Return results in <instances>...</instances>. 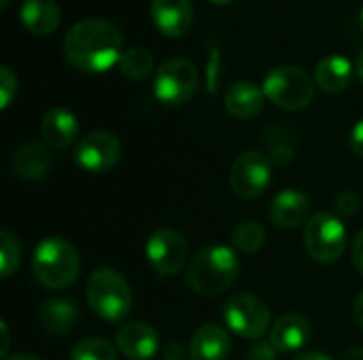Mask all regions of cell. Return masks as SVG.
<instances>
[{"label": "cell", "instance_id": "7", "mask_svg": "<svg viewBox=\"0 0 363 360\" xmlns=\"http://www.w3.org/2000/svg\"><path fill=\"white\" fill-rule=\"evenodd\" d=\"M198 87V70L185 57H170L157 70L153 79V93L166 106L185 104Z\"/></svg>", "mask_w": 363, "mask_h": 360}, {"label": "cell", "instance_id": "37", "mask_svg": "<svg viewBox=\"0 0 363 360\" xmlns=\"http://www.w3.org/2000/svg\"><path fill=\"white\" fill-rule=\"evenodd\" d=\"M294 360H332L328 354H323V352H304V354H300V356H296Z\"/></svg>", "mask_w": 363, "mask_h": 360}, {"label": "cell", "instance_id": "30", "mask_svg": "<svg viewBox=\"0 0 363 360\" xmlns=\"http://www.w3.org/2000/svg\"><path fill=\"white\" fill-rule=\"evenodd\" d=\"M349 144H351V151H353L355 155L363 157V119H359V121L353 125V132H351Z\"/></svg>", "mask_w": 363, "mask_h": 360}, {"label": "cell", "instance_id": "2", "mask_svg": "<svg viewBox=\"0 0 363 360\" xmlns=\"http://www.w3.org/2000/svg\"><path fill=\"white\" fill-rule=\"evenodd\" d=\"M238 272L240 263L232 248L208 246L191 259L187 267V282L198 295L215 297L236 282Z\"/></svg>", "mask_w": 363, "mask_h": 360}, {"label": "cell", "instance_id": "39", "mask_svg": "<svg viewBox=\"0 0 363 360\" xmlns=\"http://www.w3.org/2000/svg\"><path fill=\"white\" fill-rule=\"evenodd\" d=\"M357 76H359V81L363 83V47L362 51L357 53Z\"/></svg>", "mask_w": 363, "mask_h": 360}, {"label": "cell", "instance_id": "16", "mask_svg": "<svg viewBox=\"0 0 363 360\" xmlns=\"http://www.w3.org/2000/svg\"><path fill=\"white\" fill-rule=\"evenodd\" d=\"M311 210V199L296 189H285L281 191L270 206V221L281 227V229H294L298 225H302L308 216Z\"/></svg>", "mask_w": 363, "mask_h": 360}, {"label": "cell", "instance_id": "17", "mask_svg": "<svg viewBox=\"0 0 363 360\" xmlns=\"http://www.w3.org/2000/svg\"><path fill=\"white\" fill-rule=\"evenodd\" d=\"M51 166H53L51 151H49L43 142H36V140L23 142V144L13 153V159H11L13 172H15L19 178H26V180L43 178V176L49 172Z\"/></svg>", "mask_w": 363, "mask_h": 360}, {"label": "cell", "instance_id": "23", "mask_svg": "<svg viewBox=\"0 0 363 360\" xmlns=\"http://www.w3.org/2000/svg\"><path fill=\"white\" fill-rule=\"evenodd\" d=\"M155 59L145 47H130L123 49L119 59V70L130 81H145L153 74Z\"/></svg>", "mask_w": 363, "mask_h": 360}, {"label": "cell", "instance_id": "34", "mask_svg": "<svg viewBox=\"0 0 363 360\" xmlns=\"http://www.w3.org/2000/svg\"><path fill=\"white\" fill-rule=\"evenodd\" d=\"M183 359V346L179 344H168L164 350V360H181Z\"/></svg>", "mask_w": 363, "mask_h": 360}, {"label": "cell", "instance_id": "43", "mask_svg": "<svg viewBox=\"0 0 363 360\" xmlns=\"http://www.w3.org/2000/svg\"><path fill=\"white\" fill-rule=\"evenodd\" d=\"M359 23H362V28H363V8H362V15H359Z\"/></svg>", "mask_w": 363, "mask_h": 360}, {"label": "cell", "instance_id": "9", "mask_svg": "<svg viewBox=\"0 0 363 360\" xmlns=\"http://www.w3.org/2000/svg\"><path fill=\"white\" fill-rule=\"evenodd\" d=\"M189 246L181 231L164 227L151 233L147 242V261L160 278L177 276L187 263Z\"/></svg>", "mask_w": 363, "mask_h": 360}, {"label": "cell", "instance_id": "8", "mask_svg": "<svg viewBox=\"0 0 363 360\" xmlns=\"http://www.w3.org/2000/svg\"><path fill=\"white\" fill-rule=\"evenodd\" d=\"M223 320L236 335L257 342L270 329V308L255 295H234L223 306Z\"/></svg>", "mask_w": 363, "mask_h": 360}, {"label": "cell", "instance_id": "24", "mask_svg": "<svg viewBox=\"0 0 363 360\" xmlns=\"http://www.w3.org/2000/svg\"><path fill=\"white\" fill-rule=\"evenodd\" d=\"M264 242H266V229L255 221H242L232 229V244L236 250L245 255L257 252L264 246Z\"/></svg>", "mask_w": 363, "mask_h": 360}, {"label": "cell", "instance_id": "15", "mask_svg": "<svg viewBox=\"0 0 363 360\" xmlns=\"http://www.w3.org/2000/svg\"><path fill=\"white\" fill-rule=\"evenodd\" d=\"M232 350L230 335L219 325H202L189 342V360H225Z\"/></svg>", "mask_w": 363, "mask_h": 360}, {"label": "cell", "instance_id": "40", "mask_svg": "<svg viewBox=\"0 0 363 360\" xmlns=\"http://www.w3.org/2000/svg\"><path fill=\"white\" fill-rule=\"evenodd\" d=\"M4 360H40L36 356H30V354H15V356H6Z\"/></svg>", "mask_w": 363, "mask_h": 360}, {"label": "cell", "instance_id": "1", "mask_svg": "<svg viewBox=\"0 0 363 360\" xmlns=\"http://www.w3.org/2000/svg\"><path fill=\"white\" fill-rule=\"evenodd\" d=\"M123 36L106 19H81L64 36V57L83 72H106L119 64Z\"/></svg>", "mask_w": 363, "mask_h": 360}, {"label": "cell", "instance_id": "19", "mask_svg": "<svg viewBox=\"0 0 363 360\" xmlns=\"http://www.w3.org/2000/svg\"><path fill=\"white\" fill-rule=\"evenodd\" d=\"M264 100V89H259L255 83L238 81L225 93V108L236 119H253L262 112Z\"/></svg>", "mask_w": 363, "mask_h": 360}, {"label": "cell", "instance_id": "32", "mask_svg": "<svg viewBox=\"0 0 363 360\" xmlns=\"http://www.w3.org/2000/svg\"><path fill=\"white\" fill-rule=\"evenodd\" d=\"M270 159L274 163H279V166H285V163H289L294 159V151L289 146H285V144H277V146H272Z\"/></svg>", "mask_w": 363, "mask_h": 360}, {"label": "cell", "instance_id": "6", "mask_svg": "<svg viewBox=\"0 0 363 360\" xmlns=\"http://www.w3.org/2000/svg\"><path fill=\"white\" fill-rule=\"evenodd\" d=\"M306 252L319 263H334L347 248V229L336 214L319 212L306 221L304 227Z\"/></svg>", "mask_w": 363, "mask_h": 360}, {"label": "cell", "instance_id": "12", "mask_svg": "<svg viewBox=\"0 0 363 360\" xmlns=\"http://www.w3.org/2000/svg\"><path fill=\"white\" fill-rule=\"evenodd\" d=\"M117 348L119 352L130 360H149L155 356L157 348H160V335L157 331L143 323H128L117 331Z\"/></svg>", "mask_w": 363, "mask_h": 360}, {"label": "cell", "instance_id": "25", "mask_svg": "<svg viewBox=\"0 0 363 360\" xmlns=\"http://www.w3.org/2000/svg\"><path fill=\"white\" fill-rule=\"evenodd\" d=\"M70 360H117V350L102 337H87L72 348Z\"/></svg>", "mask_w": 363, "mask_h": 360}, {"label": "cell", "instance_id": "35", "mask_svg": "<svg viewBox=\"0 0 363 360\" xmlns=\"http://www.w3.org/2000/svg\"><path fill=\"white\" fill-rule=\"evenodd\" d=\"M353 316H355V323L357 327L363 331V291L357 295L355 299V308H353Z\"/></svg>", "mask_w": 363, "mask_h": 360}, {"label": "cell", "instance_id": "18", "mask_svg": "<svg viewBox=\"0 0 363 360\" xmlns=\"http://www.w3.org/2000/svg\"><path fill=\"white\" fill-rule=\"evenodd\" d=\"M40 134L53 149H68L79 136V121L66 108H51L40 121Z\"/></svg>", "mask_w": 363, "mask_h": 360}, {"label": "cell", "instance_id": "14", "mask_svg": "<svg viewBox=\"0 0 363 360\" xmlns=\"http://www.w3.org/2000/svg\"><path fill=\"white\" fill-rule=\"evenodd\" d=\"M311 323L300 314H283L274 320L270 329V344L279 350V354H289L302 350L311 339Z\"/></svg>", "mask_w": 363, "mask_h": 360}, {"label": "cell", "instance_id": "10", "mask_svg": "<svg viewBox=\"0 0 363 360\" xmlns=\"http://www.w3.org/2000/svg\"><path fill=\"white\" fill-rule=\"evenodd\" d=\"M272 180V166L270 159L259 151L242 153L230 170V185L232 191L242 199L259 197Z\"/></svg>", "mask_w": 363, "mask_h": 360}, {"label": "cell", "instance_id": "28", "mask_svg": "<svg viewBox=\"0 0 363 360\" xmlns=\"http://www.w3.org/2000/svg\"><path fill=\"white\" fill-rule=\"evenodd\" d=\"M359 204H362V199H359V195L353 193V191H342V193L334 199V208H336V212H338L340 216H353V214H357V212H359Z\"/></svg>", "mask_w": 363, "mask_h": 360}, {"label": "cell", "instance_id": "31", "mask_svg": "<svg viewBox=\"0 0 363 360\" xmlns=\"http://www.w3.org/2000/svg\"><path fill=\"white\" fill-rule=\"evenodd\" d=\"M351 257H353V265L355 269L363 276V229L355 236L353 246H351Z\"/></svg>", "mask_w": 363, "mask_h": 360}, {"label": "cell", "instance_id": "41", "mask_svg": "<svg viewBox=\"0 0 363 360\" xmlns=\"http://www.w3.org/2000/svg\"><path fill=\"white\" fill-rule=\"evenodd\" d=\"M213 4H219V6H225V4H230V2H234V0H211Z\"/></svg>", "mask_w": 363, "mask_h": 360}, {"label": "cell", "instance_id": "38", "mask_svg": "<svg viewBox=\"0 0 363 360\" xmlns=\"http://www.w3.org/2000/svg\"><path fill=\"white\" fill-rule=\"evenodd\" d=\"M340 360H363V348H353V350H347L342 354Z\"/></svg>", "mask_w": 363, "mask_h": 360}, {"label": "cell", "instance_id": "11", "mask_svg": "<svg viewBox=\"0 0 363 360\" xmlns=\"http://www.w3.org/2000/svg\"><path fill=\"white\" fill-rule=\"evenodd\" d=\"M121 157V144L111 132H91L74 149V161L81 170L91 174H104L117 166Z\"/></svg>", "mask_w": 363, "mask_h": 360}, {"label": "cell", "instance_id": "26", "mask_svg": "<svg viewBox=\"0 0 363 360\" xmlns=\"http://www.w3.org/2000/svg\"><path fill=\"white\" fill-rule=\"evenodd\" d=\"M19 244H17V238L2 229L0 231V269H2V278H9L17 265H19Z\"/></svg>", "mask_w": 363, "mask_h": 360}, {"label": "cell", "instance_id": "29", "mask_svg": "<svg viewBox=\"0 0 363 360\" xmlns=\"http://www.w3.org/2000/svg\"><path fill=\"white\" fill-rule=\"evenodd\" d=\"M279 359V350L270 344V342H253V346L249 348V360H277Z\"/></svg>", "mask_w": 363, "mask_h": 360}, {"label": "cell", "instance_id": "3", "mask_svg": "<svg viewBox=\"0 0 363 360\" xmlns=\"http://www.w3.org/2000/svg\"><path fill=\"white\" fill-rule=\"evenodd\" d=\"M79 252L66 238H45L32 257V272L40 286L62 291L79 276Z\"/></svg>", "mask_w": 363, "mask_h": 360}, {"label": "cell", "instance_id": "21", "mask_svg": "<svg viewBox=\"0 0 363 360\" xmlns=\"http://www.w3.org/2000/svg\"><path fill=\"white\" fill-rule=\"evenodd\" d=\"M40 327L53 335H68L79 323V310L68 299H49L38 310Z\"/></svg>", "mask_w": 363, "mask_h": 360}, {"label": "cell", "instance_id": "22", "mask_svg": "<svg viewBox=\"0 0 363 360\" xmlns=\"http://www.w3.org/2000/svg\"><path fill=\"white\" fill-rule=\"evenodd\" d=\"M353 64L345 55H328L317 64L315 81L328 93H340L351 85Z\"/></svg>", "mask_w": 363, "mask_h": 360}, {"label": "cell", "instance_id": "27", "mask_svg": "<svg viewBox=\"0 0 363 360\" xmlns=\"http://www.w3.org/2000/svg\"><path fill=\"white\" fill-rule=\"evenodd\" d=\"M17 95V76L13 74L11 68L2 66L0 68V108H9L13 98Z\"/></svg>", "mask_w": 363, "mask_h": 360}, {"label": "cell", "instance_id": "33", "mask_svg": "<svg viewBox=\"0 0 363 360\" xmlns=\"http://www.w3.org/2000/svg\"><path fill=\"white\" fill-rule=\"evenodd\" d=\"M217 66H219V51L213 49L211 51V62H208V74H211V91H215V74H217Z\"/></svg>", "mask_w": 363, "mask_h": 360}, {"label": "cell", "instance_id": "5", "mask_svg": "<svg viewBox=\"0 0 363 360\" xmlns=\"http://www.w3.org/2000/svg\"><path fill=\"white\" fill-rule=\"evenodd\" d=\"M262 89L264 95L283 110H302L315 95L313 79L298 66H279L270 70Z\"/></svg>", "mask_w": 363, "mask_h": 360}, {"label": "cell", "instance_id": "42", "mask_svg": "<svg viewBox=\"0 0 363 360\" xmlns=\"http://www.w3.org/2000/svg\"><path fill=\"white\" fill-rule=\"evenodd\" d=\"M0 4H2V6H6V4H9V0H0Z\"/></svg>", "mask_w": 363, "mask_h": 360}, {"label": "cell", "instance_id": "36", "mask_svg": "<svg viewBox=\"0 0 363 360\" xmlns=\"http://www.w3.org/2000/svg\"><path fill=\"white\" fill-rule=\"evenodd\" d=\"M0 331H2V348H0V354H2V359H6V352H9V346H11V337H9L6 323H0Z\"/></svg>", "mask_w": 363, "mask_h": 360}, {"label": "cell", "instance_id": "13", "mask_svg": "<svg viewBox=\"0 0 363 360\" xmlns=\"http://www.w3.org/2000/svg\"><path fill=\"white\" fill-rule=\"evenodd\" d=\"M151 19L164 36L179 38L191 28L194 4L191 0H151Z\"/></svg>", "mask_w": 363, "mask_h": 360}, {"label": "cell", "instance_id": "20", "mask_svg": "<svg viewBox=\"0 0 363 360\" xmlns=\"http://www.w3.org/2000/svg\"><path fill=\"white\" fill-rule=\"evenodd\" d=\"M21 23L26 25L28 32L36 36H45L57 30L60 25V6L55 0H26L19 11Z\"/></svg>", "mask_w": 363, "mask_h": 360}, {"label": "cell", "instance_id": "4", "mask_svg": "<svg viewBox=\"0 0 363 360\" xmlns=\"http://www.w3.org/2000/svg\"><path fill=\"white\" fill-rule=\"evenodd\" d=\"M87 303L98 318L119 323L132 310L130 284L119 272L100 267L87 280Z\"/></svg>", "mask_w": 363, "mask_h": 360}]
</instances>
